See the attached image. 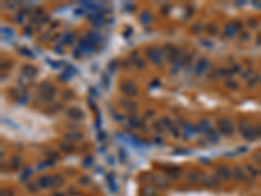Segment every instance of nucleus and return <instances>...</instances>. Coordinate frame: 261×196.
Listing matches in <instances>:
<instances>
[{
  "label": "nucleus",
  "instance_id": "obj_1",
  "mask_svg": "<svg viewBox=\"0 0 261 196\" xmlns=\"http://www.w3.org/2000/svg\"><path fill=\"white\" fill-rule=\"evenodd\" d=\"M219 127H221V131L224 133V135H231L232 133V123L230 122L227 118H223L218 122Z\"/></svg>",
  "mask_w": 261,
  "mask_h": 196
},
{
  "label": "nucleus",
  "instance_id": "obj_2",
  "mask_svg": "<svg viewBox=\"0 0 261 196\" xmlns=\"http://www.w3.org/2000/svg\"><path fill=\"white\" fill-rule=\"evenodd\" d=\"M122 90L125 93L127 96H136L137 94V88L132 82H124L122 85Z\"/></svg>",
  "mask_w": 261,
  "mask_h": 196
},
{
  "label": "nucleus",
  "instance_id": "obj_3",
  "mask_svg": "<svg viewBox=\"0 0 261 196\" xmlns=\"http://www.w3.org/2000/svg\"><path fill=\"white\" fill-rule=\"evenodd\" d=\"M149 58L154 61V63H159L161 59H162V54L159 53L157 49H153V50H149Z\"/></svg>",
  "mask_w": 261,
  "mask_h": 196
},
{
  "label": "nucleus",
  "instance_id": "obj_4",
  "mask_svg": "<svg viewBox=\"0 0 261 196\" xmlns=\"http://www.w3.org/2000/svg\"><path fill=\"white\" fill-rule=\"evenodd\" d=\"M80 47L84 49L86 51V53H92V51L94 50V47H95V45H94L93 42H90V41H85V39H82L81 41V43H80Z\"/></svg>",
  "mask_w": 261,
  "mask_h": 196
},
{
  "label": "nucleus",
  "instance_id": "obj_5",
  "mask_svg": "<svg viewBox=\"0 0 261 196\" xmlns=\"http://www.w3.org/2000/svg\"><path fill=\"white\" fill-rule=\"evenodd\" d=\"M67 114L71 118H73V119H80V118H82V112H81V110H78L77 107H72V109H69Z\"/></svg>",
  "mask_w": 261,
  "mask_h": 196
},
{
  "label": "nucleus",
  "instance_id": "obj_6",
  "mask_svg": "<svg viewBox=\"0 0 261 196\" xmlns=\"http://www.w3.org/2000/svg\"><path fill=\"white\" fill-rule=\"evenodd\" d=\"M206 63H208V61H206V60H204V59H202V60H200V61H198V63H197V65H196V72H197L198 75H200V73H202V72L205 71L206 65H208Z\"/></svg>",
  "mask_w": 261,
  "mask_h": 196
},
{
  "label": "nucleus",
  "instance_id": "obj_7",
  "mask_svg": "<svg viewBox=\"0 0 261 196\" xmlns=\"http://www.w3.org/2000/svg\"><path fill=\"white\" fill-rule=\"evenodd\" d=\"M52 183V179L50 177H43V178H41L39 179V184L42 186V187H47V186H51Z\"/></svg>",
  "mask_w": 261,
  "mask_h": 196
},
{
  "label": "nucleus",
  "instance_id": "obj_8",
  "mask_svg": "<svg viewBox=\"0 0 261 196\" xmlns=\"http://www.w3.org/2000/svg\"><path fill=\"white\" fill-rule=\"evenodd\" d=\"M141 20L144 21V24H149V21H150V16H149V13H142L141 14Z\"/></svg>",
  "mask_w": 261,
  "mask_h": 196
},
{
  "label": "nucleus",
  "instance_id": "obj_9",
  "mask_svg": "<svg viewBox=\"0 0 261 196\" xmlns=\"http://www.w3.org/2000/svg\"><path fill=\"white\" fill-rule=\"evenodd\" d=\"M218 173H221L223 178H228V175H230V174H228V170H227L226 167H224V170H221V169H218Z\"/></svg>",
  "mask_w": 261,
  "mask_h": 196
},
{
  "label": "nucleus",
  "instance_id": "obj_10",
  "mask_svg": "<svg viewBox=\"0 0 261 196\" xmlns=\"http://www.w3.org/2000/svg\"><path fill=\"white\" fill-rule=\"evenodd\" d=\"M2 32H3V34H4V35L7 34L8 37H12V35H13V32H12L10 29H5V28H3V29H2Z\"/></svg>",
  "mask_w": 261,
  "mask_h": 196
},
{
  "label": "nucleus",
  "instance_id": "obj_11",
  "mask_svg": "<svg viewBox=\"0 0 261 196\" xmlns=\"http://www.w3.org/2000/svg\"><path fill=\"white\" fill-rule=\"evenodd\" d=\"M2 196H13V192L10 190H3L2 191Z\"/></svg>",
  "mask_w": 261,
  "mask_h": 196
},
{
  "label": "nucleus",
  "instance_id": "obj_12",
  "mask_svg": "<svg viewBox=\"0 0 261 196\" xmlns=\"http://www.w3.org/2000/svg\"><path fill=\"white\" fill-rule=\"evenodd\" d=\"M137 124H138V123H137V119H134V118H133V119L129 122V126H133V128H136V127H137Z\"/></svg>",
  "mask_w": 261,
  "mask_h": 196
}]
</instances>
